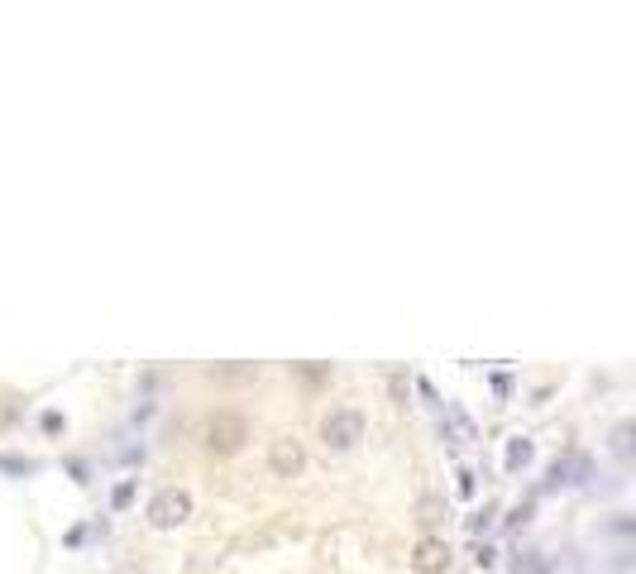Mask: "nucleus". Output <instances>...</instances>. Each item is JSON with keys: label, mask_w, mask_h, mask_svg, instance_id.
Instances as JSON below:
<instances>
[{"label": "nucleus", "mask_w": 636, "mask_h": 574, "mask_svg": "<svg viewBox=\"0 0 636 574\" xmlns=\"http://www.w3.org/2000/svg\"><path fill=\"white\" fill-rule=\"evenodd\" d=\"M321 441H326L330 455L354 450V445L364 441V412H359V407H335V412H326V421H321Z\"/></svg>", "instance_id": "f257e3e1"}, {"label": "nucleus", "mask_w": 636, "mask_h": 574, "mask_svg": "<svg viewBox=\"0 0 636 574\" xmlns=\"http://www.w3.org/2000/svg\"><path fill=\"white\" fill-rule=\"evenodd\" d=\"M197 512V503H192V493L187 488H158L154 498H149V527L154 531H177L187 517Z\"/></svg>", "instance_id": "f03ea898"}, {"label": "nucleus", "mask_w": 636, "mask_h": 574, "mask_svg": "<svg viewBox=\"0 0 636 574\" xmlns=\"http://www.w3.org/2000/svg\"><path fill=\"white\" fill-rule=\"evenodd\" d=\"M244 441H249V426H244V417H235V412H216V417L206 421V450L235 455Z\"/></svg>", "instance_id": "7ed1b4c3"}, {"label": "nucleus", "mask_w": 636, "mask_h": 574, "mask_svg": "<svg viewBox=\"0 0 636 574\" xmlns=\"http://www.w3.org/2000/svg\"><path fill=\"white\" fill-rule=\"evenodd\" d=\"M268 469L278 479H297L307 469V445L297 441V436H278V441L268 445Z\"/></svg>", "instance_id": "20e7f679"}, {"label": "nucleus", "mask_w": 636, "mask_h": 574, "mask_svg": "<svg viewBox=\"0 0 636 574\" xmlns=\"http://www.w3.org/2000/svg\"><path fill=\"white\" fill-rule=\"evenodd\" d=\"M412 570H417V574H445V570H450V546H445L440 536L417 541V551H412Z\"/></svg>", "instance_id": "39448f33"}, {"label": "nucleus", "mask_w": 636, "mask_h": 574, "mask_svg": "<svg viewBox=\"0 0 636 574\" xmlns=\"http://www.w3.org/2000/svg\"><path fill=\"white\" fill-rule=\"evenodd\" d=\"M531 455H536V445H531L527 436H512V441H507V455H503L507 474H517V469H527V464H531Z\"/></svg>", "instance_id": "423d86ee"}, {"label": "nucleus", "mask_w": 636, "mask_h": 574, "mask_svg": "<svg viewBox=\"0 0 636 574\" xmlns=\"http://www.w3.org/2000/svg\"><path fill=\"white\" fill-rule=\"evenodd\" d=\"M445 421H450V431H455V441H479V426L464 417V407H445Z\"/></svg>", "instance_id": "0eeeda50"}, {"label": "nucleus", "mask_w": 636, "mask_h": 574, "mask_svg": "<svg viewBox=\"0 0 636 574\" xmlns=\"http://www.w3.org/2000/svg\"><path fill=\"white\" fill-rule=\"evenodd\" d=\"M613 455H617V460H627V455H632V421H617V426H613Z\"/></svg>", "instance_id": "6e6552de"}, {"label": "nucleus", "mask_w": 636, "mask_h": 574, "mask_svg": "<svg viewBox=\"0 0 636 574\" xmlns=\"http://www.w3.org/2000/svg\"><path fill=\"white\" fill-rule=\"evenodd\" d=\"M130 503H134V484H130V479H125V484H120V488H115V493H110V508L120 512V508H130Z\"/></svg>", "instance_id": "1a4fd4ad"}, {"label": "nucleus", "mask_w": 636, "mask_h": 574, "mask_svg": "<svg viewBox=\"0 0 636 574\" xmlns=\"http://www.w3.org/2000/svg\"><path fill=\"white\" fill-rule=\"evenodd\" d=\"M388 388H393V398L402 402V407H407V378H402V374H393V383H388Z\"/></svg>", "instance_id": "9d476101"}, {"label": "nucleus", "mask_w": 636, "mask_h": 574, "mask_svg": "<svg viewBox=\"0 0 636 574\" xmlns=\"http://www.w3.org/2000/svg\"><path fill=\"white\" fill-rule=\"evenodd\" d=\"M474 488H479L474 484V469H460V493L464 498H474Z\"/></svg>", "instance_id": "9b49d317"}, {"label": "nucleus", "mask_w": 636, "mask_h": 574, "mask_svg": "<svg viewBox=\"0 0 636 574\" xmlns=\"http://www.w3.org/2000/svg\"><path fill=\"white\" fill-rule=\"evenodd\" d=\"M474 560H479V570H488V565H493V551H488V546H479V551H474Z\"/></svg>", "instance_id": "f8f14e48"}]
</instances>
